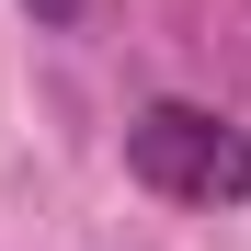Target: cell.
Listing matches in <instances>:
<instances>
[{
    "instance_id": "1",
    "label": "cell",
    "mask_w": 251,
    "mask_h": 251,
    "mask_svg": "<svg viewBox=\"0 0 251 251\" xmlns=\"http://www.w3.org/2000/svg\"><path fill=\"white\" fill-rule=\"evenodd\" d=\"M126 172H137L160 205H240L251 194V137L228 114H205V103H137Z\"/></svg>"
},
{
    "instance_id": "2",
    "label": "cell",
    "mask_w": 251,
    "mask_h": 251,
    "mask_svg": "<svg viewBox=\"0 0 251 251\" xmlns=\"http://www.w3.org/2000/svg\"><path fill=\"white\" fill-rule=\"evenodd\" d=\"M23 12H34V23H80L92 0H23Z\"/></svg>"
}]
</instances>
